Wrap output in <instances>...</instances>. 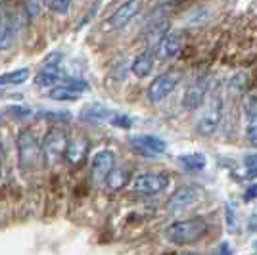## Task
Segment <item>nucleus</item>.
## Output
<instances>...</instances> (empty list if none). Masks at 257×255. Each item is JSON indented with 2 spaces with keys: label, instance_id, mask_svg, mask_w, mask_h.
Returning a JSON list of instances; mask_svg holds the SVG:
<instances>
[{
  "label": "nucleus",
  "instance_id": "72a5a7b5",
  "mask_svg": "<svg viewBox=\"0 0 257 255\" xmlns=\"http://www.w3.org/2000/svg\"><path fill=\"white\" fill-rule=\"evenodd\" d=\"M184 255H196V253H184Z\"/></svg>",
  "mask_w": 257,
  "mask_h": 255
},
{
  "label": "nucleus",
  "instance_id": "dca6fc26",
  "mask_svg": "<svg viewBox=\"0 0 257 255\" xmlns=\"http://www.w3.org/2000/svg\"><path fill=\"white\" fill-rule=\"evenodd\" d=\"M182 35L177 31H169L160 43H158V54H160L161 60H171L177 54L182 50Z\"/></svg>",
  "mask_w": 257,
  "mask_h": 255
},
{
  "label": "nucleus",
  "instance_id": "a211bd4d",
  "mask_svg": "<svg viewBox=\"0 0 257 255\" xmlns=\"http://www.w3.org/2000/svg\"><path fill=\"white\" fill-rule=\"evenodd\" d=\"M154 62H156V56L152 50H144V52H140L135 60H133V64H131V71L135 77H139V79H144V77H148L152 73V69H154Z\"/></svg>",
  "mask_w": 257,
  "mask_h": 255
},
{
  "label": "nucleus",
  "instance_id": "6ab92c4d",
  "mask_svg": "<svg viewBox=\"0 0 257 255\" xmlns=\"http://www.w3.org/2000/svg\"><path fill=\"white\" fill-rule=\"evenodd\" d=\"M104 182H106V186L109 190H113V192L123 190L128 182H131V171H128L127 167H113Z\"/></svg>",
  "mask_w": 257,
  "mask_h": 255
},
{
  "label": "nucleus",
  "instance_id": "9d476101",
  "mask_svg": "<svg viewBox=\"0 0 257 255\" xmlns=\"http://www.w3.org/2000/svg\"><path fill=\"white\" fill-rule=\"evenodd\" d=\"M128 142L139 154L148 156V158H156V156H161L167 152L165 140L156 137V135H135L128 139Z\"/></svg>",
  "mask_w": 257,
  "mask_h": 255
},
{
  "label": "nucleus",
  "instance_id": "4468645a",
  "mask_svg": "<svg viewBox=\"0 0 257 255\" xmlns=\"http://www.w3.org/2000/svg\"><path fill=\"white\" fill-rule=\"evenodd\" d=\"M88 140L85 137H75V139H71L67 142V148H65V160L69 165H73V167H79V165H83L86 160V156H88Z\"/></svg>",
  "mask_w": 257,
  "mask_h": 255
},
{
  "label": "nucleus",
  "instance_id": "4be33fe9",
  "mask_svg": "<svg viewBox=\"0 0 257 255\" xmlns=\"http://www.w3.org/2000/svg\"><path fill=\"white\" fill-rule=\"evenodd\" d=\"M31 77V71L27 67H20L14 71H6L0 75V86H16L27 83V79Z\"/></svg>",
  "mask_w": 257,
  "mask_h": 255
},
{
  "label": "nucleus",
  "instance_id": "c756f323",
  "mask_svg": "<svg viewBox=\"0 0 257 255\" xmlns=\"http://www.w3.org/2000/svg\"><path fill=\"white\" fill-rule=\"evenodd\" d=\"M8 111H10L12 115H20V117L29 115V113H31V109H29V107H23V106H12Z\"/></svg>",
  "mask_w": 257,
  "mask_h": 255
},
{
  "label": "nucleus",
  "instance_id": "f3484780",
  "mask_svg": "<svg viewBox=\"0 0 257 255\" xmlns=\"http://www.w3.org/2000/svg\"><path fill=\"white\" fill-rule=\"evenodd\" d=\"M169 29H171V20L163 14V12H160L158 14V18H154L150 22V25H148V29H146V37H148V41H154V43H160L161 39L169 33Z\"/></svg>",
  "mask_w": 257,
  "mask_h": 255
},
{
  "label": "nucleus",
  "instance_id": "c85d7f7f",
  "mask_svg": "<svg viewBox=\"0 0 257 255\" xmlns=\"http://www.w3.org/2000/svg\"><path fill=\"white\" fill-rule=\"evenodd\" d=\"M226 226H228V230H232L234 232L236 230V226H238V221H236V211L230 207V205H226Z\"/></svg>",
  "mask_w": 257,
  "mask_h": 255
},
{
  "label": "nucleus",
  "instance_id": "bb28decb",
  "mask_svg": "<svg viewBox=\"0 0 257 255\" xmlns=\"http://www.w3.org/2000/svg\"><path fill=\"white\" fill-rule=\"evenodd\" d=\"M39 117L50 119V121H69V119H71L69 111H41Z\"/></svg>",
  "mask_w": 257,
  "mask_h": 255
},
{
  "label": "nucleus",
  "instance_id": "20e7f679",
  "mask_svg": "<svg viewBox=\"0 0 257 255\" xmlns=\"http://www.w3.org/2000/svg\"><path fill=\"white\" fill-rule=\"evenodd\" d=\"M221 121H223V96L217 92L209 98V102L202 109V113L196 121V131L202 137H211L219 129Z\"/></svg>",
  "mask_w": 257,
  "mask_h": 255
},
{
  "label": "nucleus",
  "instance_id": "393cba45",
  "mask_svg": "<svg viewBox=\"0 0 257 255\" xmlns=\"http://www.w3.org/2000/svg\"><path fill=\"white\" fill-rule=\"evenodd\" d=\"M209 14H211V12L205 10V8H198V10H194L192 14H190V18H188L186 25H190V27H198V25H204L205 20H209Z\"/></svg>",
  "mask_w": 257,
  "mask_h": 255
},
{
  "label": "nucleus",
  "instance_id": "f257e3e1",
  "mask_svg": "<svg viewBox=\"0 0 257 255\" xmlns=\"http://www.w3.org/2000/svg\"><path fill=\"white\" fill-rule=\"evenodd\" d=\"M207 232V221L204 217H190L184 221L169 224L165 228V238L177 245H190L202 240Z\"/></svg>",
  "mask_w": 257,
  "mask_h": 255
},
{
  "label": "nucleus",
  "instance_id": "1a4fd4ad",
  "mask_svg": "<svg viewBox=\"0 0 257 255\" xmlns=\"http://www.w3.org/2000/svg\"><path fill=\"white\" fill-rule=\"evenodd\" d=\"M140 12H142V0H127V2H123L117 10L109 16L107 27L111 31H121L131 22L137 20V16H139Z\"/></svg>",
  "mask_w": 257,
  "mask_h": 255
},
{
  "label": "nucleus",
  "instance_id": "412c9836",
  "mask_svg": "<svg viewBox=\"0 0 257 255\" xmlns=\"http://www.w3.org/2000/svg\"><path fill=\"white\" fill-rule=\"evenodd\" d=\"M107 117H109V109L106 106H102V104H98V102L88 104L81 111V119H85L88 123H102V121H106Z\"/></svg>",
  "mask_w": 257,
  "mask_h": 255
},
{
  "label": "nucleus",
  "instance_id": "2eb2a0df",
  "mask_svg": "<svg viewBox=\"0 0 257 255\" xmlns=\"http://www.w3.org/2000/svg\"><path fill=\"white\" fill-rule=\"evenodd\" d=\"M18 37V27L10 12L0 14V50H10Z\"/></svg>",
  "mask_w": 257,
  "mask_h": 255
},
{
  "label": "nucleus",
  "instance_id": "423d86ee",
  "mask_svg": "<svg viewBox=\"0 0 257 255\" xmlns=\"http://www.w3.org/2000/svg\"><path fill=\"white\" fill-rule=\"evenodd\" d=\"M62 60L64 56L60 52H52L44 58L43 67L35 75V85L39 88H52L62 81Z\"/></svg>",
  "mask_w": 257,
  "mask_h": 255
},
{
  "label": "nucleus",
  "instance_id": "9b49d317",
  "mask_svg": "<svg viewBox=\"0 0 257 255\" xmlns=\"http://www.w3.org/2000/svg\"><path fill=\"white\" fill-rule=\"evenodd\" d=\"M242 111H244V135L246 140L257 148V94L251 92L244 98L242 104Z\"/></svg>",
  "mask_w": 257,
  "mask_h": 255
},
{
  "label": "nucleus",
  "instance_id": "39448f33",
  "mask_svg": "<svg viewBox=\"0 0 257 255\" xmlns=\"http://www.w3.org/2000/svg\"><path fill=\"white\" fill-rule=\"evenodd\" d=\"M171 184V177L167 173H142L133 181V192L142 198H152L165 192Z\"/></svg>",
  "mask_w": 257,
  "mask_h": 255
},
{
  "label": "nucleus",
  "instance_id": "f03ea898",
  "mask_svg": "<svg viewBox=\"0 0 257 255\" xmlns=\"http://www.w3.org/2000/svg\"><path fill=\"white\" fill-rule=\"evenodd\" d=\"M18 146V165L23 173H31L39 167V163L43 160V148L39 144V140L35 137V133L29 129H22L18 133L16 139Z\"/></svg>",
  "mask_w": 257,
  "mask_h": 255
},
{
  "label": "nucleus",
  "instance_id": "2f4dec72",
  "mask_svg": "<svg viewBox=\"0 0 257 255\" xmlns=\"http://www.w3.org/2000/svg\"><path fill=\"white\" fill-rule=\"evenodd\" d=\"M2 165H4V154H2V146H0V179H2Z\"/></svg>",
  "mask_w": 257,
  "mask_h": 255
},
{
  "label": "nucleus",
  "instance_id": "0eeeda50",
  "mask_svg": "<svg viewBox=\"0 0 257 255\" xmlns=\"http://www.w3.org/2000/svg\"><path fill=\"white\" fill-rule=\"evenodd\" d=\"M181 83V73L177 71H167V73L158 75L150 85H148V100L152 104H158V102H163L167 96H171L175 92V88Z\"/></svg>",
  "mask_w": 257,
  "mask_h": 255
},
{
  "label": "nucleus",
  "instance_id": "7c9ffc66",
  "mask_svg": "<svg viewBox=\"0 0 257 255\" xmlns=\"http://www.w3.org/2000/svg\"><path fill=\"white\" fill-rule=\"evenodd\" d=\"M215 255H232V247H230V244H228V242H223V244H219V247H217Z\"/></svg>",
  "mask_w": 257,
  "mask_h": 255
},
{
  "label": "nucleus",
  "instance_id": "a878e982",
  "mask_svg": "<svg viewBox=\"0 0 257 255\" xmlns=\"http://www.w3.org/2000/svg\"><path fill=\"white\" fill-rule=\"evenodd\" d=\"M109 123L113 125V127L117 129H131L133 127V119L128 115H123V113H117V115H113L109 119Z\"/></svg>",
  "mask_w": 257,
  "mask_h": 255
},
{
  "label": "nucleus",
  "instance_id": "aec40b11",
  "mask_svg": "<svg viewBox=\"0 0 257 255\" xmlns=\"http://www.w3.org/2000/svg\"><path fill=\"white\" fill-rule=\"evenodd\" d=\"M48 96L52 100H56V102H73V100H79L81 92L75 90L73 86H69L65 81H60L58 85L50 88V94Z\"/></svg>",
  "mask_w": 257,
  "mask_h": 255
},
{
  "label": "nucleus",
  "instance_id": "b1692460",
  "mask_svg": "<svg viewBox=\"0 0 257 255\" xmlns=\"http://www.w3.org/2000/svg\"><path fill=\"white\" fill-rule=\"evenodd\" d=\"M44 4L58 16H65L71 8V0H44Z\"/></svg>",
  "mask_w": 257,
  "mask_h": 255
},
{
  "label": "nucleus",
  "instance_id": "ddd939ff",
  "mask_svg": "<svg viewBox=\"0 0 257 255\" xmlns=\"http://www.w3.org/2000/svg\"><path fill=\"white\" fill-rule=\"evenodd\" d=\"M200 200V192L194 186H181L179 190L173 192V196L167 202L169 211H184L188 207H192L194 203Z\"/></svg>",
  "mask_w": 257,
  "mask_h": 255
},
{
  "label": "nucleus",
  "instance_id": "473e14b6",
  "mask_svg": "<svg viewBox=\"0 0 257 255\" xmlns=\"http://www.w3.org/2000/svg\"><path fill=\"white\" fill-rule=\"evenodd\" d=\"M253 249H255V251H257V240H255V242H253Z\"/></svg>",
  "mask_w": 257,
  "mask_h": 255
},
{
  "label": "nucleus",
  "instance_id": "6e6552de",
  "mask_svg": "<svg viewBox=\"0 0 257 255\" xmlns=\"http://www.w3.org/2000/svg\"><path fill=\"white\" fill-rule=\"evenodd\" d=\"M209 88H211V77L204 75V77H198L196 81H192L186 92L182 96V107L186 111H196L200 109L202 104L205 102V98L209 94Z\"/></svg>",
  "mask_w": 257,
  "mask_h": 255
},
{
  "label": "nucleus",
  "instance_id": "f8f14e48",
  "mask_svg": "<svg viewBox=\"0 0 257 255\" xmlns=\"http://www.w3.org/2000/svg\"><path fill=\"white\" fill-rule=\"evenodd\" d=\"M113 167H115V154L111 150H100V152H96L94 158H92V165H90L92 181H106V177L111 173Z\"/></svg>",
  "mask_w": 257,
  "mask_h": 255
},
{
  "label": "nucleus",
  "instance_id": "7ed1b4c3",
  "mask_svg": "<svg viewBox=\"0 0 257 255\" xmlns=\"http://www.w3.org/2000/svg\"><path fill=\"white\" fill-rule=\"evenodd\" d=\"M67 133L62 127H52L43 139V160L48 167H54L56 163H60L62 158L65 156V148H67Z\"/></svg>",
  "mask_w": 257,
  "mask_h": 255
},
{
  "label": "nucleus",
  "instance_id": "cd10ccee",
  "mask_svg": "<svg viewBox=\"0 0 257 255\" xmlns=\"http://www.w3.org/2000/svg\"><path fill=\"white\" fill-rule=\"evenodd\" d=\"M244 165L247 167V177L249 179L257 177V154L255 156H247L246 160H244Z\"/></svg>",
  "mask_w": 257,
  "mask_h": 255
},
{
  "label": "nucleus",
  "instance_id": "5701e85b",
  "mask_svg": "<svg viewBox=\"0 0 257 255\" xmlns=\"http://www.w3.org/2000/svg\"><path fill=\"white\" fill-rule=\"evenodd\" d=\"M179 163H181L182 167L186 171H202L205 167V160L204 154H198V152H194V154H184L179 158Z\"/></svg>",
  "mask_w": 257,
  "mask_h": 255
}]
</instances>
